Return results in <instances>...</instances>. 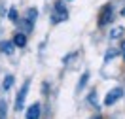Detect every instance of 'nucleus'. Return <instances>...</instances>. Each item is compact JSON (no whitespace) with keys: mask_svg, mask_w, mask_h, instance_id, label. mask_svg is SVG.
I'll return each mask as SVG.
<instances>
[{"mask_svg":"<svg viewBox=\"0 0 125 119\" xmlns=\"http://www.w3.org/2000/svg\"><path fill=\"white\" fill-rule=\"evenodd\" d=\"M29 85H31V81H25L23 87L19 89V93H17V98H15V110H23V106H25V98H27V93H29Z\"/></svg>","mask_w":125,"mask_h":119,"instance_id":"nucleus-1","label":"nucleus"},{"mask_svg":"<svg viewBox=\"0 0 125 119\" xmlns=\"http://www.w3.org/2000/svg\"><path fill=\"white\" fill-rule=\"evenodd\" d=\"M66 9H64V6H62L61 2H57L55 4V11H53V23H59V21H64L66 19Z\"/></svg>","mask_w":125,"mask_h":119,"instance_id":"nucleus-2","label":"nucleus"},{"mask_svg":"<svg viewBox=\"0 0 125 119\" xmlns=\"http://www.w3.org/2000/svg\"><path fill=\"white\" fill-rule=\"evenodd\" d=\"M121 95H123V89H119V87L112 89V91H110L108 95H106V98H104V104H106V106L114 104V102H116V100H117V98H119Z\"/></svg>","mask_w":125,"mask_h":119,"instance_id":"nucleus-3","label":"nucleus"},{"mask_svg":"<svg viewBox=\"0 0 125 119\" xmlns=\"http://www.w3.org/2000/svg\"><path fill=\"white\" fill-rule=\"evenodd\" d=\"M25 117H27V119H38V117H40V104H38V102H34V104H32L31 108L27 110Z\"/></svg>","mask_w":125,"mask_h":119,"instance_id":"nucleus-4","label":"nucleus"},{"mask_svg":"<svg viewBox=\"0 0 125 119\" xmlns=\"http://www.w3.org/2000/svg\"><path fill=\"white\" fill-rule=\"evenodd\" d=\"M13 44H15L17 47H25V44H27V36H25V32H17L15 38H13Z\"/></svg>","mask_w":125,"mask_h":119,"instance_id":"nucleus-5","label":"nucleus"},{"mask_svg":"<svg viewBox=\"0 0 125 119\" xmlns=\"http://www.w3.org/2000/svg\"><path fill=\"white\" fill-rule=\"evenodd\" d=\"M110 13H112V6H106L104 8V11H102V17H101V21H99V25H106V21H110L112 17H110Z\"/></svg>","mask_w":125,"mask_h":119,"instance_id":"nucleus-6","label":"nucleus"},{"mask_svg":"<svg viewBox=\"0 0 125 119\" xmlns=\"http://www.w3.org/2000/svg\"><path fill=\"white\" fill-rule=\"evenodd\" d=\"M13 46H15V44H11V42H4V44H2V46H0V49H2V51H4V53H11V51H13Z\"/></svg>","mask_w":125,"mask_h":119,"instance_id":"nucleus-7","label":"nucleus"},{"mask_svg":"<svg viewBox=\"0 0 125 119\" xmlns=\"http://www.w3.org/2000/svg\"><path fill=\"white\" fill-rule=\"evenodd\" d=\"M123 28H121V27H116V28H114V30L110 32V38H119V36H123Z\"/></svg>","mask_w":125,"mask_h":119,"instance_id":"nucleus-8","label":"nucleus"},{"mask_svg":"<svg viewBox=\"0 0 125 119\" xmlns=\"http://www.w3.org/2000/svg\"><path fill=\"white\" fill-rule=\"evenodd\" d=\"M87 78H89V74H87V72H83V74H82V79H80V83H78V91H82V89H83V85L87 83Z\"/></svg>","mask_w":125,"mask_h":119,"instance_id":"nucleus-9","label":"nucleus"},{"mask_svg":"<svg viewBox=\"0 0 125 119\" xmlns=\"http://www.w3.org/2000/svg\"><path fill=\"white\" fill-rule=\"evenodd\" d=\"M11 83H13V76H6V79H4V91H8L11 87Z\"/></svg>","mask_w":125,"mask_h":119,"instance_id":"nucleus-10","label":"nucleus"},{"mask_svg":"<svg viewBox=\"0 0 125 119\" xmlns=\"http://www.w3.org/2000/svg\"><path fill=\"white\" fill-rule=\"evenodd\" d=\"M6 102L4 100H0V119H6Z\"/></svg>","mask_w":125,"mask_h":119,"instance_id":"nucleus-11","label":"nucleus"},{"mask_svg":"<svg viewBox=\"0 0 125 119\" xmlns=\"http://www.w3.org/2000/svg\"><path fill=\"white\" fill-rule=\"evenodd\" d=\"M10 19H11L13 23H17V11H15V8L10 9Z\"/></svg>","mask_w":125,"mask_h":119,"instance_id":"nucleus-12","label":"nucleus"},{"mask_svg":"<svg viewBox=\"0 0 125 119\" xmlns=\"http://www.w3.org/2000/svg\"><path fill=\"white\" fill-rule=\"evenodd\" d=\"M95 100H97V95H95V91H93V93L89 95V102H95Z\"/></svg>","mask_w":125,"mask_h":119,"instance_id":"nucleus-13","label":"nucleus"},{"mask_svg":"<svg viewBox=\"0 0 125 119\" xmlns=\"http://www.w3.org/2000/svg\"><path fill=\"white\" fill-rule=\"evenodd\" d=\"M112 57H116V51H110L108 55H106V61H110V59H112Z\"/></svg>","mask_w":125,"mask_h":119,"instance_id":"nucleus-14","label":"nucleus"},{"mask_svg":"<svg viewBox=\"0 0 125 119\" xmlns=\"http://www.w3.org/2000/svg\"><path fill=\"white\" fill-rule=\"evenodd\" d=\"M123 57H125V42H123Z\"/></svg>","mask_w":125,"mask_h":119,"instance_id":"nucleus-15","label":"nucleus"},{"mask_svg":"<svg viewBox=\"0 0 125 119\" xmlns=\"http://www.w3.org/2000/svg\"><path fill=\"white\" fill-rule=\"evenodd\" d=\"M97 119H102V117H97Z\"/></svg>","mask_w":125,"mask_h":119,"instance_id":"nucleus-16","label":"nucleus"}]
</instances>
